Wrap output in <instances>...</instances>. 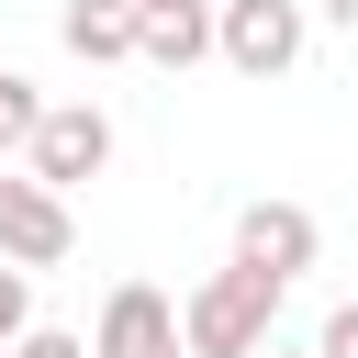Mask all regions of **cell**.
Masks as SVG:
<instances>
[{
	"mask_svg": "<svg viewBox=\"0 0 358 358\" xmlns=\"http://www.w3.org/2000/svg\"><path fill=\"white\" fill-rule=\"evenodd\" d=\"M313 11H324V22H336V34H358V0H313Z\"/></svg>",
	"mask_w": 358,
	"mask_h": 358,
	"instance_id": "cell-13",
	"label": "cell"
},
{
	"mask_svg": "<svg viewBox=\"0 0 358 358\" xmlns=\"http://www.w3.org/2000/svg\"><path fill=\"white\" fill-rule=\"evenodd\" d=\"M224 56V0H145V67H201Z\"/></svg>",
	"mask_w": 358,
	"mask_h": 358,
	"instance_id": "cell-7",
	"label": "cell"
},
{
	"mask_svg": "<svg viewBox=\"0 0 358 358\" xmlns=\"http://www.w3.org/2000/svg\"><path fill=\"white\" fill-rule=\"evenodd\" d=\"M257 358H302V347H257Z\"/></svg>",
	"mask_w": 358,
	"mask_h": 358,
	"instance_id": "cell-14",
	"label": "cell"
},
{
	"mask_svg": "<svg viewBox=\"0 0 358 358\" xmlns=\"http://www.w3.org/2000/svg\"><path fill=\"white\" fill-rule=\"evenodd\" d=\"M302 34H313L302 0H224V67H246V78H291Z\"/></svg>",
	"mask_w": 358,
	"mask_h": 358,
	"instance_id": "cell-2",
	"label": "cell"
},
{
	"mask_svg": "<svg viewBox=\"0 0 358 358\" xmlns=\"http://www.w3.org/2000/svg\"><path fill=\"white\" fill-rule=\"evenodd\" d=\"M56 34L78 67H123V56H145V0H67Z\"/></svg>",
	"mask_w": 358,
	"mask_h": 358,
	"instance_id": "cell-8",
	"label": "cell"
},
{
	"mask_svg": "<svg viewBox=\"0 0 358 358\" xmlns=\"http://www.w3.org/2000/svg\"><path fill=\"white\" fill-rule=\"evenodd\" d=\"M11 358H90V347H78V336H67V324H34V336H22V347H11Z\"/></svg>",
	"mask_w": 358,
	"mask_h": 358,
	"instance_id": "cell-12",
	"label": "cell"
},
{
	"mask_svg": "<svg viewBox=\"0 0 358 358\" xmlns=\"http://www.w3.org/2000/svg\"><path fill=\"white\" fill-rule=\"evenodd\" d=\"M45 112H56V101H34V78H11V67H0V157H34Z\"/></svg>",
	"mask_w": 358,
	"mask_h": 358,
	"instance_id": "cell-9",
	"label": "cell"
},
{
	"mask_svg": "<svg viewBox=\"0 0 358 358\" xmlns=\"http://www.w3.org/2000/svg\"><path fill=\"white\" fill-rule=\"evenodd\" d=\"M280 291L291 280H268V268H246V257H224L190 302H179V324H190V358H257V347H280L268 324H280Z\"/></svg>",
	"mask_w": 358,
	"mask_h": 358,
	"instance_id": "cell-1",
	"label": "cell"
},
{
	"mask_svg": "<svg viewBox=\"0 0 358 358\" xmlns=\"http://www.w3.org/2000/svg\"><path fill=\"white\" fill-rule=\"evenodd\" d=\"M90 358H190V324H179V302H168L157 280H123V291L101 302Z\"/></svg>",
	"mask_w": 358,
	"mask_h": 358,
	"instance_id": "cell-4",
	"label": "cell"
},
{
	"mask_svg": "<svg viewBox=\"0 0 358 358\" xmlns=\"http://www.w3.org/2000/svg\"><path fill=\"white\" fill-rule=\"evenodd\" d=\"M235 257L268 268V280H302V268L324 257V224H313L302 201H246V213H235Z\"/></svg>",
	"mask_w": 358,
	"mask_h": 358,
	"instance_id": "cell-6",
	"label": "cell"
},
{
	"mask_svg": "<svg viewBox=\"0 0 358 358\" xmlns=\"http://www.w3.org/2000/svg\"><path fill=\"white\" fill-rule=\"evenodd\" d=\"M0 358H11V347H0Z\"/></svg>",
	"mask_w": 358,
	"mask_h": 358,
	"instance_id": "cell-15",
	"label": "cell"
},
{
	"mask_svg": "<svg viewBox=\"0 0 358 358\" xmlns=\"http://www.w3.org/2000/svg\"><path fill=\"white\" fill-rule=\"evenodd\" d=\"M22 336H34V268L0 257V347H22Z\"/></svg>",
	"mask_w": 358,
	"mask_h": 358,
	"instance_id": "cell-10",
	"label": "cell"
},
{
	"mask_svg": "<svg viewBox=\"0 0 358 358\" xmlns=\"http://www.w3.org/2000/svg\"><path fill=\"white\" fill-rule=\"evenodd\" d=\"M67 246H78L67 190H45L34 168H22V179H0V257H11V268H56Z\"/></svg>",
	"mask_w": 358,
	"mask_h": 358,
	"instance_id": "cell-3",
	"label": "cell"
},
{
	"mask_svg": "<svg viewBox=\"0 0 358 358\" xmlns=\"http://www.w3.org/2000/svg\"><path fill=\"white\" fill-rule=\"evenodd\" d=\"M22 168H34L45 190H78V179H101V168H112V112H101V101H56Z\"/></svg>",
	"mask_w": 358,
	"mask_h": 358,
	"instance_id": "cell-5",
	"label": "cell"
},
{
	"mask_svg": "<svg viewBox=\"0 0 358 358\" xmlns=\"http://www.w3.org/2000/svg\"><path fill=\"white\" fill-rule=\"evenodd\" d=\"M313 358H358V302H336V313H324V336H313Z\"/></svg>",
	"mask_w": 358,
	"mask_h": 358,
	"instance_id": "cell-11",
	"label": "cell"
}]
</instances>
